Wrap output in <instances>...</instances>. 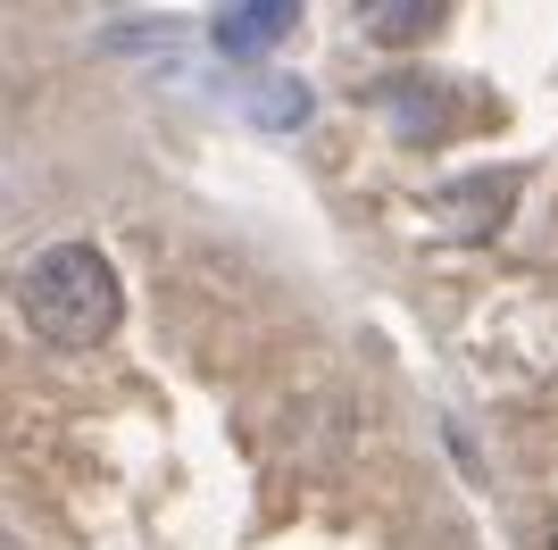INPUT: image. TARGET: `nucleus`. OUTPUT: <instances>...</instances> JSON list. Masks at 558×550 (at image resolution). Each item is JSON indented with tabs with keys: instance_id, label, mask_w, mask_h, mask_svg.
I'll return each instance as SVG.
<instances>
[{
	"instance_id": "nucleus-1",
	"label": "nucleus",
	"mask_w": 558,
	"mask_h": 550,
	"mask_svg": "<svg viewBox=\"0 0 558 550\" xmlns=\"http://www.w3.org/2000/svg\"><path fill=\"white\" fill-rule=\"evenodd\" d=\"M17 300H25V325H34L50 350H93V343H109L117 318H125L117 267L93 242H50V251L25 267Z\"/></svg>"
},
{
	"instance_id": "nucleus-2",
	"label": "nucleus",
	"mask_w": 558,
	"mask_h": 550,
	"mask_svg": "<svg viewBox=\"0 0 558 550\" xmlns=\"http://www.w3.org/2000/svg\"><path fill=\"white\" fill-rule=\"evenodd\" d=\"M292 17H301V0H242V9L217 17V50L226 59H258V50H276L292 34Z\"/></svg>"
},
{
	"instance_id": "nucleus-3",
	"label": "nucleus",
	"mask_w": 558,
	"mask_h": 550,
	"mask_svg": "<svg viewBox=\"0 0 558 550\" xmlns=\"http://www.w3.org/2000/svg\"><path fill=\"white\" fill-rule=\"evenodd\" d=\"M442 25V0H359V34L384 50H417Z\"/></svg>"
},
{
	"instance_id": "nucleus-4",
	"label": "nucleus",
	"mask_w": 558,
	"mask_h": 550,
	"mask_svg": "<svg viewBox=\"0 0 558 550\" xmlns=\"http://www.w3.org/2000/svg\"><path fill=\"white\" fill-rule=\"evenodd\" d=\"M0 550H17V542H9V526H0Z\"/></svg>"
}]
</instances>
